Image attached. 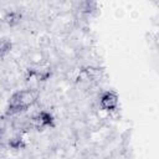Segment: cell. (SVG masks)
<instances>
[{"label": "cell", "mask_w": 159, "mask_h": 159, "mask_svg": "<svg viewBox=\"0 0 159 159\" xmlns=\"http://www.w3.org/2000/svg\"><path fill=\"white\" fill-rule=\"evenodd\" d=\"M41 87L34 88V89L24 87V88L14 91L7 98L4 116L6 118H11V117L22 114V113L32 109L34 107H36L39 104Z\"/></svg>", "instance_id": "obj_1"}, {"label": "cell", "mask_w": 159, "mask_h": 159, "mask_svg": "<svg viewBox=\"0 0 159 159\" xmlns=\"http://www.w3.org/2000/svg\"><path fill=\"white\" fill-rule=\"evenodd\" d=\"M30 122H31L32 128L36 132H39V133H42V132L53 129L57 125V118L53 114V112L51 109L41 108V107L36 108L32 112L31 118H30Z\"/></svg>", "instance_id": "obj_2"}, {"label": "cell", "mask_w": 159, "mask_h": 159, "mask_svg": "<svg viewBox=\"0 0 159 159\" xmlns=\"http://www.w3.org/2000/svg\"><path fill=\"white\" fill-rule=\"evenodd\" d=\"M119 94L113 88H107L98 97V107L106 113H114L119 109Z\"/></svg>", "instance_id": "obj_3"}, {"label": "cell", "mask_w": 159, "mask_h": 159, "mask_svg": "<svg viewBox=\"0 0 159 159\" xmlns=\"http://www.w3.org/2000/svg\"><path fill=\"white\" fill-rule=\"evenodd\" d=\"M14 31L15 29H12L10 32L1 35L0 36V62H2L4 60H6L11 52L15 48V42H16V37H14ZM17 34V30H16Z\"/></svg>", "instance_id": "obj_4"}]
</instances>
